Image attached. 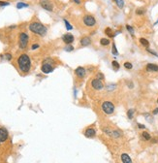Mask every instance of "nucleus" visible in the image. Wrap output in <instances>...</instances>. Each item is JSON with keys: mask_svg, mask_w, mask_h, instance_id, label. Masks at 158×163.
Masks as SVG:
<instances>
[{"mask_svg": "<svg viewBox=\"0 0 158 163\" xmlns=\"http://www.w3.org/2000/svg\"><path fill=\"white\" fill-rule=\"evenodd\" d=\"M18 69L20 70V72L23 74H27L29 73L30 69H31V59L28 56V54H22L18 56Z\"/></svg>", "mask_w": 158, "mask_h": 163, "instance_id": "1", "label": "nucleus"}, {"mask_svg": "<svg viewBox=\"0 0 158 163\" xmlns=\"http://www.w3.org/2000/svg\"><path fill=\"white\" fill-rule=\"evenodd\" d=\"M29 30L40 36H45L48 32L47 27L39 21H33L29 24Z\"/></svg>", "mask_w": 158, "mask_h": 163, "instance_id": "2", "label": "nucleus"}, {"mask_svg": "<svg viewBox=\"0 0 158 163\" xmlns=\"http://www.w3.org/2000/svg\"><path fill=\"white\" fill-rule=\"evenodd\" d=\"M55 61L54 59L50 57H47L42 62L41 71L44 74H49L55 70Z\"/></svg>", "mask_w": 158, "mask_h": 163, "instance_id": "3", "label": "nucleus"}, {"mask_svg": "<svg viewBox=\"0 0 158 163\" xmlns=\"http://www.w3.org/2000/svg\"><path fill=\"white\" fill-rule=\"evenodd\" d=\"M101 108H102V111L107 115H112L115 112V105L111 101H104L102 103Z\"/></svg>", "mask_w": 158, "mask_h": 163, "instance_id": "4", "label": "nucleus"}, {"mask_svg": "<svg viewBox=\"0 0 158 163\" xmlns=\"http://www.w3.org/2000/svg\"><path fill=\"white\" fill-rule=\"evenodd\" d=\"M28 40H29V37L28 35L26 34L25 32H21L19 33V36H18V47L20 49L24 50L26 47L28 45Z\"/></svg>", "mask_w": 158, "mask_h": 163, "instance_id": "5", "label": "nucleus"}, {"mask_svg": "<svg viewBox=\"0 0 158 163\" xmlns=\"http://www.w3.org/2000/svg\"><path fill=\"white\" fill-rule=\"evenodd\" d=\"M83 20H84V23H85V24L86 26H89V27L94 26L95 23H96L95 18H94L93 16H91V15H85V16L84 17Z\"/></svg>", "mask_w": 158, "mask_h": 163, "instance_id": "6", "label": "nucleus"}, {"mask_svg": "<svg viewBox=\"0 0 158 163\" xmlns=\"http://www.w3.org/2000/svg\"><path fill=\"white\" fill-rule=\"evenodd\" d=\"M39 4L43 9H45L47 11L51 12L52 10H54V5H52V3L49 1V0H40Z\"/></svg>", "mask_w": 158, "mask_h": 163, "instance_id": "7", "label": "nucleus"}, {"mask_svg": "<svg viewBox=\"0 0 158 163\" xmlns=\"http://www.w3.org/2000/svg\"><path fill=\"white\" fill-rule=\"evenodd\" d=\"M75 75L77 78L79 79H84L86 75V71H85V68H84L83 66H79L75 69Z\"/></svg>", "mask_w": 158, "mask_h": 163, "instance_id": "8", "label": "nucleus"}, {"mask_svg": "<svg viewBox=\"0 0 158 163\" xmlns=\"http://www.w3.org/2000/svg\"><path fill=\"white\" fill-rule=\"evenodd\" d=\"M91 86L95 90H101V89L104 88V84L101 80H98V79L95 78L91 81Z\"/></svg>", "mask_w": 158, "mask_h": 163, "instance_id": "9", "label": "nucleus"}, {"mask_svg": "<svg viewBox=\"0 0 158 163\" xmlns=\"http://www.w3.org/2000/svg\"><path fill=\"white\" fill-rule=\"evenodd\" d=\"M8 138H9L8 131L5 128H3V127H0V142L2 143V142L7 141Z\"/></svg>", "mask_w": 158, "mask_h": 163, "instance_id": "10", "label": "nucleus"}, {"mask_svg": "<svg viewBox=\"0 0 158 163\" xmlns=\"http://www.w3.org/2000/svg\"><path fill=\"white\" fill-rule=\"evenodd\" d=\"M104 131L106 132L107 135H109L110 137L115 138V139H117V138H119V137L121 136V132L118 131V130H113V131H111V130H108V129H104Z\"/></svg>", "mask_w": 158, "mask_h": 163, "instance_id": "11", "label": "nucleus"}, {"mask_svg": "<svg viewBox=\"0 0 158 163\" xmlns=\"http://www.w3.org/2000/svg\"><path fill=\"white\" fill-rule=\"evenodd\" d=\"M62 41L66 44V45H71L74 42V36L71 33H66L62 36Z\"/></svg>", "mask_w": 158, "mask_h": 163, "instance_id": "12", "label": "nucleus"}, {"mask_svg": "<svg viewBox=\"0 0 158 163\" xmlns=\"http://www.w3.org/2000/svg\"><path fill=\"white\" fill-rule=\"evenodd\" d=\"M85 136L86 138H94V137L96 136V130H95L94 128H92V127H89V128H87V129L85 130Z\"/></svg>", "mask_w": 158, "mask_h": 163, "instance_id": "13", "label": "nucleus"}, {"mask_svg": "<svg viewBox=\"0 0 158 163\" xmlns=\"http://www.w3.org/2000/svg\"><path fill=\"white\" fill-rule=\"evenodd\" d=\"M147 72H158V65L153 63H148L146 67Z\"/></svg>", "mask_w": 158, "mask_h": 163, "instance_id": "14", "label": "nucleus"}, {"mask_svg": "<svg viewBox=\"0 0 158 163\" xmlns=\"http://www.w3.org/2000/svg\"><path fill=\"white\" fill-rule=\"evenodd\" d=\"M80 43H81V46H83V47H86V46L90 45V43H91V39H90L89 37L85 36V37H83V38L81 39Z\"/></svg>", "mask_w": 158, "mask_h": 163, "instance_id": "15", "label": "nucleus"}, {"mask_svg": "<svg viewBox=\"0 0 158 163\" xmlns=\"http://www.w3.org/2000/svg\"><path fill=\"white\" fill-rule=\"evenodd\" d=\"M121 161L123 163H132V159H131V157L126 153L121 154Z\"/></svg>", "mask_w": 158, "mask_h": 163, "instance_id": "16", "label": "nucleus"}, {"mask_svg": "<svg viewBox=\"0 0 158 163\" xmlns=\"http://www.w3.org/2000/svg\"><path fill=\"white\" fill-rule=\"evenodd\" d=\"M105 33H106V35H108L110 38H113V37L115 36V34L113 32L112 28H110V27H107L106 29H105Z\"/></svg>", "mask_w": 158, "mask_h": 163, "instance_id": "17", "label": "nucleus"}, {"mask_svg": "<svg viewBox=\"0 0 158 163\" xmlns=\"http://www.w3.org/2000/svg\"><path fill=\"white\" fill-rule=\"evenodd\" d=\"M142 138L145 140V141H149V140L151 139V136H150V134L148 132L145 131V132L142 133Z\"/></svg>", "mask_w": 158, "mask_h": 163, "instance_id": "18", "label": "nucleus"}, {"mask_svg": "<svg viewBox=\"0 0 158 163\" xmlns=\"http://www.w3.org/2000/svg\"><path fill=\"white\" fill-rule=\"evenodd\" d=\"M29 5L27 3H24V2H18L17 3V8L18 9H22V8H27Z\"/></svg>", "mask_w": 158, "mask_h": 163, "instance_id": "19", "label": "nucleus"}, {"mask_svg": "<svg viewBox=\"0 0 158 163\" xmlns=\"http://www.w3.org/2000/svg\"><path fill=\"white\" fill-rule=\"evenodd\" d=\"M140 43L144 47H146V48H148V46H149V42L146 39H145V38H140Z\"/></svg>", "mask_w": 158, "mask_h": 163, "instance_id": "20", "label": "nucleus"}, {"mask_svg": "<svg viewBox=\"0 0 158 163\" xmlns=\"http://www.w3.org/2000/svg\"><path fill=\"white\" fill-rule=\"evenodd\" d=\"M113 1L115 2V4L117 5L118 8L122 9V8L124 7V1H123V0H113Z\"/></svg>", "mask_w": 158, "mask_h": 163, "instance_id": "21", "label": "nucleus"}, {"mask_svg": "<svg viewBox=\"0 0 158 163\" xmlns=\"http://www.w3.org/2000/svg\"><path fill=\"white\" fill-rule=\"evenodd\" d=\"M110 43H111L110 40L107 39V38H102V39L100 40V44H101L102 46H108Z\"/></svg>", "mask_w": 158, "mask_h": 163, "instance_id": "22", "label": "nucleus"}, {"mask_svg": "<svg viewBox=\"0 0 158 163\" xmlns=\"http://www.w3.org/2000/svg\"><path fill=\"white\" fill-rule=\"evenodd\" d=\"M127 115H128V118H129L130 120H132V119H133V116H134V110H133V109L128 110V112H127Z\"/></svg>", "mask_w": 158, "mask_h": 163, "instance_id": "23", "label": "nucleus"}, {"mask_svg": "<svg viewBox=\"0 0 158 163\" xmlns=\"http://www.w3.org/2000/svg\"><path fill=\"white\" fill-rule=\"evenodd\" d=\"M126 29L129 31V33L131 34V36L134 37V29H133V27H132V26H130V25H126Z\"/></svg>", "mask_w": 158, "mask_h": 163, "instance_id": "24", "label": "nucleus"}, {"mask_svg": "<svg viewBox=\"0 0 158 163\" xmlns=\"http://www.w3.org/2000/svg\"><path fill=\"white\" fill-rule=\"evenodd\" d=\"M112 53H113V54H114V55H117V54H118V52H117V50H116V47H115V43L113 44Z\"/></svg>", "mask_w": 158, "mask_h": 163, "instance_id": "25", "label": "nucleus"}, {"mask_svg": "<svg viewBox=\"0 0 158 163\" xmlns=\"http://www.w3.org/2000/svg\"><path fill=\"white\" fill-rule=\"evenodd\" d=\"M112 65H113V67L115 68V70H118V69H119V63H118L116 60H114V61L112 62Z\"/></svg>", "mask_w": 158, "mask_h": 163, "instance_id": "26", "label": "nucleus"}, {"mask_svg": "<svg viewBox=\"0 0 158 163\" xmlns=\"http://www.w3.org/2000/svg\"><path fill=\"white\" fill-rule=\"evenodd\" d=\"M63 20H64V23H65V26H66V28H67L68 30H71V29H73V26H72V25L70 24V23L67 21V19H65V18H64Z\"/></svg>", "mask_w": 158, "mask_h": 163, "instance_id": "27", "label": "nucleus"}, {"mask_svg": "<svg viewBox=\"0 0 158 163\" xmlns=\"http://www.w3.org/2000/svg\"><path fill=\"white\" fill-rule=\"evenodd\" d=\"M66 52H72L73 50H74V47L72 46V45H67L66 47H65V49H64Z\"/></svg>", "mask_w": 158, "mask_h": 163, "instance_id": "28", "label": "nucleus"}, {"mask_svg": "<svg viewBox=\"0 0 158 163\" xmlns=\"http://www.w3.org/2000/svg\"><path fill=\"white\" fill-rule=\"evenodd\" d=\"M124 67L126 68V69H132L133 68V65H132V63H130V62H125L124 63Z\"/></svg>", "mask_w": 158, "mask_h": 163, "instance_id": "29", "label": "nucleus"}, {"mask_svg": "<svg viewBox=\"0 0 158 163\" xmlns=\"http://www.w3.org/2000/svg\"><path fill=\"white\" fill-rule=\"evenodd\" d=\"M4 57H5V58H6L8 61H11V60H12V58H13L12 54H8V53L4 54Z\"/></svg>", "mask_w": 158, "mask_h": 163, "instance_id": "30", "label": "nucleus"}, {"mask_svg": "<svg viewBox=\"0 0 158 163\" xmlns=\"http://www.w3.org/2000/svg\"><path fill=\"white\" fill-rule=\"evenodd\" d=\"M145 13H146V11L144 9H137L136 10V14L137 15H144Z\"/></svg>", "mask_w": 158, "mask_h": 163, "instance_id": "31", "label": "nucleus"}, {"mask_svg": "<svg viewBox=\"0 0 158 163\" xmlns=\"http://www.w3.org/2000/svg\"><path fill=\"white\" fill-rule=\"evenodd\" d=\"M96 79H98V80H101V81H103V80H104V75H103L102 73H98V74L96 75Z\"/></svg>", "mask_w": 158, "mask_h": 163, "instance_id": "32", "label": "nucleus"}, {"mask_svg": "<svg viewBox=\"0 0 158 163\" xmlns=\"http://www.w3.org/2000/svg\"><path fill=\"white\" fill-rule=\"evenodd\" d=\"M10 3L7 2V1H0V6L1 7H4V6H9Z\"/></svg>", "mask_w": 158, "mask_h": 163, "instance_id": "33", "label": "nucleus"}, {"mask_svg": "<svg viewBox=\"0 0 158 163\" xmlns=\"http://www.w3.org/2000/svg\"><path fill=\"white\" fill-rule=\"evenodd\" d=\"M38 48H39V45H38V44H33L32 47H31V50H36V49H38Z\"/></svg>", "mask_w": 158, "mask_h": 163, "instance_id": "34", "label": "nucleus"}, {"mask_svg": "<svg viewBox=\"0 0 158 163\" xmlns=\"http://www.w3.org/2000/svg\"><path fill=\"white\" fill-rule=\"evenodd\" d=\"M146 51H147V52H148V53H150V54H153V55H158V54H156V53H155V52H153V51H152V50H149V49H148V48H147V49H146Z\"/></svg>", "mask_w": 158, "mask_h": 163, "instance_id": "35", "label": "nucleus"}, {"mask_svg": "<svg viewBox=\"0 0 158 163\" xmlns=\"http://www.w3.org/2000/svg\"><path fill=\"white\" fill-rule=\"evenodd\" d=\"M138 127H139L140 129H145V128H146V126H145L144 124H140V123H138Z\"/></svg>", "mask_w": 158, "mask_h": 163, "instance_id": "36", "label": "nucleus"}, {"mask_svg": "<svg viewBox=\"0 0 158 163\" xmlns=\"http://www.w3.org/2000/svg\"><path fill=\"white\" fill-rule=\"evenodd\" d=\"M115 87V85H109V86H108V88H110L109 90H113Z\"/></svg>", "mask_w": 158, "mask_h": 163, "instance_id": "37", "label": "nucleus"}, {"mask_svg": "<svg viewBox=\"0 0 158 163\" xmlns=\"http://www.w3.org/2000/svg\"><path fill=\"white\" fill-rule=\"evenodd\" d=\"M152 114H153V115H157V114H158V108L154 109V110H153V112H152Z\"/></svg>", "mask_w": 158, "mask_h": 163, "instance_id": "38", "label": "nucleus"}, {"mask_svg": "<svg viewBox=\"0 0 158 163\" xmlns=\"http://www.w3.org/2000/svg\"><path fill=\"white\" fill-rule=\"evenodd\" d=\"M74 2H76L77 4H81V1H80V0H74Z\"/></svg>", "mask_w": 158, "mask_h": 163, "instance_id": "39", "label": "nucleus"}, {"mask_svg": "<svg viewBox=\"0 0 158 163\" xmlns=\"http://www.w3.org/2000/svg\"><path fill=\"white\" fill-rule=\"evenodd\" d=\"M157 103H158V99H157Z\"/></svg>", "mask_w": 158, "mask_h": 163, "instance_id": "40", "label": "nucleus"}, {"mask_svg": "<svg viewBox=\"0 0 158 163\" xmlns=\"http://www.w3.org/2000/svg\"><path fill=\"white\" fill-rule=\"evenodd\" d=\"M0 143H1V142H0Z\"/></svg>", "mask_w": 158, "mask_h": 163, "instance_id": "41", "label": "nucleus"}]
</instances>
